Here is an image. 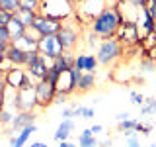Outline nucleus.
<instances>
[{"label":"nucleus","instance_id":"obj_22","mask_svg":"<svg viewBox=\"0 0 156 147\" xmlns=\"http://www.w3.org/2000/svg\"><path fill=\"white\" fill-rule=\"evenodd\" d=\"M8 32H10V37H12V39H18V37H22L23 36V33H26V26H23V24L22 22H20V20L16 18V16H14L12 20H10V24H8Z\"/></svg>","mask_w":156,"mask_h":147},{"label":"nucleus","instance_id":"obj_26","mask_svg":"<svg viewBox=\"0 0 156 147\" xmlns=\"http://www.w3.org/2000/svg\"><path fill=\"white\" fill-rule=\"evenodd\" d=\"M14 116H16V112H14L12 108H8V106H6L2 112H0V124H2V126H12Z\"/></svg>","mask_w":156,"mask_h":147},{"label":"nucleus","instance_id":"obj_6","mask_svg":"<svg viewBox=\"0 0 156 147\" xmlns=\"http://www.w3.org/2000/svg\"><path fill=\"white\" fill-rule=\"evenodd\" d=\"M58 36V41H61V45L65 51H72V49L76 47L78 43V37H80V32H78V26L74 20H66V22H62V28L61 32L57 33Z\"/></svg>","mask_w":156,"mask_h":147},{"label":"nucleus","instance_id":"obj_55","mask_svg":"<svg viewBox=\"0 0 156 147\" xmlns=\"http://www.w3.org/2000/svg\"><path fill=\"white\" fill-rule=\"evenodd\" d=\"M152 37L156 39V24H154V29H152Z\"/></svg>","mask_w":156,"mask_h":147},{"label":"nucleus","instance_id":"obj_41","mask_svg":"<svg viewBox=\"0 0 156 147\" xmlns=\"http://www.w3.org/2000/svg\"><path fill=\"white\" fill-rule=\"evenodd\" d=\"M127 147H143V145H140V137H139V134L127 139Z\"/></svg>","mask_w":156,"mask_h":147},{"label":"nucleus","instance_id":"obj_18","mask_svg":"<svg viewBox=\"0 0 156 147\" xmlns=\"http://www.w3.org/2000/svg\"><path fill=\"white\" fill-rule=\"evenodd\" d=\"M6 59H8L10 63H12L14 67H23V69H26L27 53H26V51H22V49H18V47H14V45H10V47H8V51H6Z\"/></svg>","mask_w":156,"mask_h":147},{"label":"nucleus","instance_id":"obj_20","mask_svg":"<svg viewBox=\"0 0 156 147\" xmlns=\"http://www.w3.org/2000/svg\"><path fill=\"white\" fill-rule=\"evenodd\" d=\"M10 45L22 49V51H26V53L37 51V41H33V39L27 37V36H22V37H18V39H12V41H10Z\"/></svg>","mask_w":156,"mask_h":147},{"label":"nucleus","instance_id":"obj_47","mask_svg":"<svg viewBox=\"0 0 156 147\" xmlns=\"http://www.w3.org/2000/svg\"><path fill=\"white\" fill-rule=\"evenodd\" d=\"M98 147H111V139H109V137H105V139H101L100 143H98Z\"/></svg>","mask_w":156,"mask_h":147},{"label":"nucleus","instance_id":"obj_35","mask_svg":"<svg viewBox=\"0 0 156 147\" xmlns=\"http://www.w3.org/2000/svg\"><path fill=\"white\" fill-rule=\"evenodd\" d=\"M39 57H41V53H39V51H29L27 53V59H26V69L29 65H33L35 61H39Z\"/></svg>","mask_w":156,"mask_h":147},{"label":"nucleus","instance_id":"obj_56","mask_svg":"<svg viewBox=\"0 0 156 147\" xmlns=\"http://www.w3.org/2000/svg\"><path fill=\"white\" fill-rule=\"evenodd\" d=\"M2 130H4V126H2V124H0V131H2Z\"/></svg>","mask_w":156,"mask_h":147},{"label":"nucleus","instance_id":"obj_44","mask_svg":"<svg viewBox=\"0 0 156 147\" xmlns=\"http://www.w3.org/2000/svg\"><path fill=\"white\" fill-rule=\"evenodd\" d=\"M146 10H148V14H150V16L154 18V22H156V0H154V2H150V4H148V8H146Z\"/></svg>","mask_w":156,"mask_h":147},{"label":"nucleus","instance_id":"obj_17","mask_svg":"<svg viewBox=\"0 0 156 147\" xmlns=\"http://www.w3.org/2000/svg\"><path fill=\"white\" fill-rule=\"evenodd\" d=\"M37 131V126L35 124H31V126H27V127H23L22 131H18L16 135L10 139V143H12V147H23L29 141V137H31V134H35Z\"/></svg>","mask_w":156,"mask_h":147},{"label":"nucleus","instance_id":"obj_15","mask_svg":"<svg viewBox=\"0 0 156 147\" xmlns=\"http://www.w3.org/2000/svg\"><path fill=\"white\" fill-rule=\"evenodd\" d=\"M136 22V26H139V32L143 29V36H140V41H143V37L144 36H148V33H152V29H154V18L148 14V10L143 8V10H139V18L135 20Z\"/></svg>","mask_w":156,"mask_h":147},{"label":"nucleus","instance_id":"obj_13","mask_svg":"<svg viewBox=\"0 0 156 147\" xmlns=\"http://www.w3.org/2000/svg\"><path fill=\"white\" fill-rule=\"evenodd\" d=\"M35 118H37L35 112H16V116H14V122H12V126H10V130H12L14 134H18V131H22L23 127L35 124Z\"/></svg>","mask_w":156,"mask_h":147},{"label":"nucleus","instance_id":"obj_4","mask_svg":"<svg viewBox=\"0 0 156 147\" xmlns=\"http://www.w3.org/2000/svg\"><path fill=\"white\" fill-rule=\"evenodd\" d=\"M8 108H12L14 112H35L39 108L35 86H27V88L16 90V96H14V100L8 104Z\"/></svg>","mask_w":156,"mask_h":147},{"label":"nucleus","instance_id":"obj_53","mask_svg":"<svg viewBox=\"0 0 156 147\" xmlns=\"http://www.w3.org/2000/svg\"><path fill=\"white\" fill-rule=\"evenodd\" d=\"M66 2H68V4H70V6H74V8H76V6H78V4H80V2H82V0H66Z\"/></svg>","mask_w":156,"mask_h":147},{"label":"nucleus","instance_id":"obj_34","mask_svg":"<svg viewBox=\"0 0 156 147\" xmlns=\"http://www.w3.org/2000/svg\"><path fill=\"white\" fill-rule=\"evenodd\" d=\"M125 4H129V6H131V8H135V10L148 8V0H127Z\"/></svg>","mask_w":156,"mask_h":147},{"label":"nucleus","instance_id":"obj_2","mask_svg":"<svg viewBox=\"0 0 156 147\" xmlns=\"http://www.w3.org/2000/svg\"><path fill=\"white\" fill-rule=\"evenodd\" d=\"M37 14L57 20V22H66L74 18V6H70L66 0H41Z\"/></svg>","mask_w":156,"mask_h":147},{"label":"nucleus","instance_id":"obj_23","mask_svg":"<svg viewBox=\"0 0 156 147\" xmlns=\"http://www.w3.org/2000/svg\"><path fill=\"white\" fill-rule=\"evenodd\" d=\"M14 16H16L26 28H31L33 22H35V18H37V12H29V10H22V8H20L18 12L14 14Z\"/></svg>","mask_w":156,"mask_h":147},{"label":"nucleus","instance_id":"obj_3","mask_svg":"<svg viewBox=\"0 0 156 147\" xmlns=\"http://www.w3.org/2000/svg\"><path fill=\"white\" fill-rule=\"evenodd\" d=\"M123 55V43L115 37H109V39H101L100 45H98V51H96V59L100 65L104 67H109L113 65L117 59H121Z\"/></svg>","mask_w":156,"mask_h":147},{"label":"nucleus","instance_id":"obj_31","mask_svg":"<svg viewBox=\"0 0 156 147\" xmlns=\"http://www.w3.org/2000/svg\"><path fill=\"white\" fill-rule=\"evenodd\" d=\"M135 131H136V134H140V135H150V134H152V126L144 124V122H139L136 127H135Z\"/></svg>","mask_w":156,"mask_h":147},{"label":"nucleus","instance_id":"obj_37","mask_svg":"<svg viewBox=\"0 0 156 147\" xmlns=\"http://www.w3.org/2000/svg\"><path fill=\"white\" fill-rule=\"evenodd\" d=\"M62 120H72V118H76L74 114V106H66V108H62Z\"/></svg>","mask_w":156,"mask_h":147},{"label":"nucleus","instance_id":"obj_50","mask_svg":"<svg viewBox=\"0 0 156 147\" xmlns=\"http://www.w3.org/2000/svg\"><path fill=\"white\" fill-rule=\"evenodd\" d=\"M8 47H10V43L0 41V53H6V51H8Z\"/></svg>","mask_w":156,"mask_h":147},{"label":"nucleus","instance_id":"obj_42","mask_svg":"<svg viewBox=\"0 0 156 147\" xmlns=\"http://www.w3.org/2000/svg\"><path fill=\"white\" fill-rule=\"evenodd\" d=\"M90 131H92L94 135H100V134H104V126L94 124V126H90Z\"/></svg>","mask_w":156,"mask_h":147},{"label":"nucleus","instance_id":"obj_27","mask_svg":"<svg viewBox=\"0 0 156 147\" xmlns=\"http://www.w3.org/2000/svg\"><path fill=\"white\" fill-rule=\"evenodd\" d=\"M0 8H2L4 12L16 14L20 10V0H0Z\"/></svg>","mask_w":156,"mask_h":147},{"label":"nucleus","instance_id":"obj_28","mask_svg":"<svg viewBox=\"0 0 156 147\" xmlns=\"http://www.w3.org/2000/svg\"><path fill=\"white\" fill-rule=\"evenodd\" d=\"M39 4L41 0H20V8L29 10V12H39Z\"/></svg>","mask_w":156,"mask_h":147},{"label":"nucleus","instance_id":"obj_5","mask_svg":"<svg viewBox=\"0 0 156 147\" xmlns=\"http://www.w3.org/2000/svg\"><path fill=\"white\" fill-rule=\"evenodd\" d=\"M107 6V0H82L80 4L74 8V16L80 22H94V20L104 12Z\"/></svg>","mask_w":156,"mask_h":147},{"label":"nucleus","instance_id":"obj_32","mask_svg":"<svg viewBox=\"0 0 156 147\" xmlns=\"http://www.w3.org/2000/svg\"><path fill=\"white\" fill-rule=\"evenodd\" d=\"M58 77H61V73H58L55 67H49V71H47V78H45V81H49L51 85H55V86H57Z\"/></svg>","mask_w":156,"mask_h":147},{"label":"nucleus","instance_id":"obj_48","mask_svg":"<svg viewBox=\"0 0 156 147\" xmlns=\"http://www.w3.org/2000/svg\"><path fill=\"white\" fill-rule=\"evenodd\" d=\"M58 147H78L76 143H72V141H58Z\"/></svg>","mask_w":156,"mask_h":147},{"label":"nucleus","instance_id":"obj_49","mask_svg":"<svg viewBox=\"0 0 156 147\" xmlns=\"http://www.w3.org/2000/svg\"><path fill=\"white\" fill-rule=\"evenodd\" d=\"M29 147H49V145L43 143V141H31V143H29Z\"/></svg>","mask_w":156,"mask_h":147},{"label":"nucleus","instance_id":"obj_29","mask_svg":"<svg viewBox=\"0 0 156 147\" xmlns=\"http://www.w3.org/2000/svg\"><path fill=\"white\" fill-rule=\"evenodd\" d=\"M140 120H136V118H127V120L119 122V131H127V130H135L136 124H139Z\"/></svg>","mask_w":156,"mask_h":147},{"label":"nucleus","instance_id":"obj_16","mask_svg":"<svg viewBox=\"0 0 156 147\" xmlns=\"http://www.w3.org/2000/svg\"><path fill=\"white\" fill-rule=\"evenodd\" d=\"M96 85H98L96 73H82L80 78H78V82H76V92H80V94H86V92L94 90Z\"/></svg>","mask_w":156,"mask_h":147},{"label":"nucleus","instance_id":"obj_40","mask_svg":"<svg viewBox=\"0 0 156 147\" xmlns=\"http://www.w3.org/2000/svg\"><path fill=\"white\" fill-rule=\"evenodd\" d=\"M0 41H6V43H10V41H12V37H10V32H8V28H4V26H0Z\"/></svg>","mask_w":156,"mask_h":147},{"label":"nucleus","instance_id":"obj_11","mask_svg":"<svg viewBox=\"0 0 156 147\" xmlns=\"http://www.w3.org/2000/svg\"><path fill=\"white\" fill-rule=\"evenodd\" d=\"M74 67L82 73H96L100 63H98L96 55H92V53H76Z\"/></svg>","mask_w":156,"mask_h":147},{"label":"nucleus","instance_id":"obj_57","mask_svg":"<svg viewBox=\"0 0 156 147\" xmlns=\"http://www.w3.org/2000/svg\"><path fill=\"white\" fill-rule=\"evenodd\" d=\"M148 147H156V143H152V145H148Z\"/></svg>","mask_w":156,"mask_h":147},{"label":"nucleus","instance_id":"obj_7","mask_svg":"<svg viewBox=\"0 0 156 147\" xmlns=\"http://www.w3.org/2000/svg\"><path fill=\"white\" fill-rule=\"evenodd\" d=\"M37 51L41 53V55H45V57L57 59V57H61L62 53H65V49H62L61 41H58V36H45V37L39 39Z\"/></svg>","mask_w":156,"mask_h":147},{"label":"nucleus","instance_id":"obj_8","mask_svg":"<svg viewBox=\"0 0 156 147\" xmlns=\"http://www.w3.org/2000/svg\"><path fill=\"white\" fill-rule=\"evenodd\" d=\"M35 94H37L39 108H47L53 104V100L57 96V86L51 85L49 81H37L35 82Z\"/></svg>","mask_w":156,"mask_h":147},{"label":"nucleus","instance_id":"obj_36","mask_svg":"<svg viewBox=\"0 0 156 147\" xmlns=\"http://www.w3.org/2000/svg\"><path fill=\"white\" fill-rule=\"evenodd\" d=\"M14 18V14H10V12H4L2 8H0V26H4L6 28L8 24H10V20Z\"/></svg>","mask_w":156,"mask_h":147},{"label":"nucleus","instance_id":"obj_14","mask_svg":"<svg viewBox=\"0 0 156 147\" xmlns=\"http://www.w3.org/2000/svg\"><path fill=\"white\" fill-rule=\"evenodd\" d=\"M57 92L66 94V96H70V94L76 92V81H74V77H72L70 71L61 73V77H58V81H57Z\"/></svg>","mask_w":156,"mask_h":147},{"label":"nucleus","instance_id":"obj_45","mask_svg":"<svg viewBox=\"0 0 156 147\" xmlns=\"http://www.w3.org/2000/svg\"><path fill=\"white\" fill-rule=\"evenodd\" d=\"M6 88H8V85H6V77L2 75V73H0V92H6Z\"/></svg>","mask_w":156,"mask_h":147},{"label":"nucleus","instance_id":"obj_9","mask_svg":"<svg viewBox=\"0 0 156 147\" xmlns=\"http://www.w3.org/2000/svg\"><path fill=\"white\" fill-rule=\"evenodd\" d=\"M31 28H35L37 32L41 33V37H45V36H57V33L61 32V28H62V22H57V20H51V18H47V16L37 14V18H35V22H33Z\"/></svg>","mask_w":156,"mask_h":147},{"label":"nucleus","instance_id":"obj_10","mask_svg":"<svg viewBox=\"0 0 156 147\" xmlns=\"http://www.w3.org/2000/svg\"><path fill=\"white\" fill-rule=\"evenodd\" d=\"M53 61H55V59L41 55V57H39V61H35L33 65H29L26 71H27V75L31 77L35 82H37V81H45V78H47V71H49V67H53Z\"/></svg>","mask_w":156,"mask_h":147},{"label":"nucleus","instance_id":"obj_25","mask_svg":"<svg viewBox=\"0 0 156 147\" xmlns=\"http://www.w3.org/2000/svg\"><path fill=\"white\" fill-rule=\"evenodd\" d=\"M156 114V98H144V104L140 106V116Z\"/></svg>","mask_w":156,"mask_h":147},{"label":"nucleus","instance_id":"obj_33","mask_svg":"<svg viewBox=\"0 0 156 147\" xmlns=\"http://www.w3.org/2000/svg\"><path fill=\"white\" fill-rule=\"evenodd\" d=\"M131 104H135V106H143L144 104V96L140 94V92H136V90H131Z\"/></svg>","mask_w":156,"mask_h":147},{"label":"nucleus","instance_id":"obj_19","mask_svg":"<svg viewBox=\"0 0 156 147\" xmlns=\"http://www.w3.org/2000/svg\"><path fill=\"white\" fill-rule=\"evenodd\" d=\"M72 131H74V120H62L61 124H58L53 139L55 141H66L68 137L72 135Z\"/></svg>","mask_w":156,"mask_h":147},{"label":"nucleus","instance_id":"obj_54","mask_svg":"<svg viewBox=\"0 0 156 147\" xmlns=\"http://www.w3.org/2000/svg\"><path fill=\"white\" fill-rule=\"evenodd\" d=\"M4 59H6V53H0V69H2V63H4Z\"/></svg>","mask_w":156,"mask_h":147},{"label":"nucleus","instance_id":"obj_58","mask_svg":"<svg viewBox=\"0 0 156 147\" xmlns=\"http://www.w3.org/2000/svg\"><path fill=\"white\" fill-rule=\"evenodd\" d=\"M150 2H154V0H148V4H150Z\"/></svg>","mask_w":156,"mask_h":147},{"label":"nucleus","instance_id":"obj_1","mask_svg":"<svg viewBox=\"0 0 156 147\" xmlns=\"http://www.w3.org/2000/svg\"><path fill=\"white\" fill-rule=\"evenodd\" d=\"M117 29H119V22H117L115 8L109 6L92 22V33H96L100 39H109L115 37Z\"/></svg>","mask_w":156,"mask_h":147},{"label":"nucleus","instance_id":"obj_12","mask_svg":"<svg viewBox=\"0 0 156 147\" xmlns=\"http://www.w3.org/2000/svg\"><path fill=\"white\" fill-rule=\"evenodd\" d=\"M4 77H6L8 88H12V90H20V88L23 86V82H26V78H27V71L23 67H12Z\"/></svg>","mask_w":156,"mask_h":147},{"label":"nucleus","instance_id":"obj_52","mask_svg":"<svg viewBox=\"0 0 156 147\" xmlns=\"http://www.w3.org/2000/svg\"><path fill=\"white\" fill-rule=\"evenodd\" d=\"M123 135L127 137V139H129V137H133V135H136V131H135V130H127V131H123Z\"/></svg>","mask_w":156,"mask_h":147},{"label":"nucleus","instance_id":"obj_39","mask_svg":"<svg viewBox=\"0 0 156 147\" xmlns=\"http://www.w3.org/2000/svg\"><path fill=\"white\" fill-rule=\"evenodd\" d=\"M68 102V96L66 94H61V92H57V96H55V100H53V104H57V106H65Z\"/></svg>","mask_w":156,"mask_h":147},{"label":"nucleus","instance_id":"obj_30","mask_svg":"<svg viewBox=\"0 0 156 147\" xmlns=\"http://www.w3.org/2000/svg\"><path fill=\"white\" fill-rule=\"evenodd\" d=\"M154 67H156V63L152 61V59H143V61H140V65H139L140 73H152Z\"/></svg>","mask_w":156,"mask_h":147},{"label":"nucleus","instance_id":"obj_46","mask_svg":"<svg viewBox=\"0 0 156 147\" xmlns=\"http://www.w3.org/2000/svg\"><path fill=\"white\" fill-rule=\"evenodd\" d=\"M127 118H131V114H129V112H121V114H117V116H115V120H117V124H119V122L127 120Z\"/></svg>","mask_w":156,"mask_h":147},{"label":"nucleus","instance_id":"obj_38","mask_svg":"<svg viewBox=\"0 0 156 147\" xmlns=\"http://www.w3.org/2000/svg\"><path fill=\"white\" fill-rule=\"evenodd\" d=\"M23 36L31 37L33 41H37V43H39V39H41V33H39V32H37L35 28H27V29H26V33H23Z\"/></svg>","mask_w":156,"mask_h":147},{"label":"nucleus","instance_id":"obj_24","mask_svg":"<svg viewBox=\"0 0 156 147\" xmlns=\"http://www.w3.org/2000/svg\"><path fill=\"white\" fill-rule=\"evenodd\" d=\"M74 114H76V118H82V120H94L96 112H94V108H90V106L74 104Z\"/></svg>","mask_w":156,"mask_h":147},{"label":"nucleus","instance_id":"obj_21","mask_svg":"<svg viewBox=\"0 0 156 147\" xmlns=\"http://www.w3.org/2000/svg\"><path fill=\"white\" fill-rule=\"evenodd\" d=\"M98 143H100V139L90 131V127L82 130L78 135V147H98Z\"/></svg>","mask_w":156,"mask_h":147},{"label":"nucleus","instance_id":"obj_43","mask_svg":"<svg viewBox=\"0 0 156 147\" xmlns=\"http://www.w3.org/2000/svg\"><path fill=\"white\" fill-rule=\"evenodd\" d=\"M98 39H100V37H98L96 36V33H88V39H86V41H88V45H96V43H98Z\"/></svg>","mask_w":156,"mask_h":147},{"label":"nucleus","instance_id":"obj_51","mask_svg":"<svg viewBox=\"0 0 156 147\" xmlns=\"http://www.w3.org/2000/svg\"><path fill=\"white\" fill-rule=\"evenodd\" d=\"M4 108H6V98H4V94L0 92V112H2Z\"/></svg>","mask_w":156,"mask_h":147}]
</instances>
